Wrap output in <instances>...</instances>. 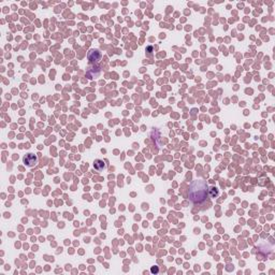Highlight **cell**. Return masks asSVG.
I'll return each instance as SVG.
<instances>
[{"instance_id":"cell-2","label":"cell","mask_w":275,"mask_h":275,"mask_svg":"<svg viewBox=\"0 0 275 275\" xmlns=\"http://www.w3.org/2000/svg\"><path fill=\"white\" fill-rule=\"evenodd\" d=\"M24 162L26 163V166L33 167L38 162V158H37V156H36L35 154L29 153V154H27V155L24 157Z\"/></svg>"},{"instance_id":"cell-4","label":"cell","mask_w":275,"mask_h":275,"mask_svg":"<svg viewBox=\"0 0 275 275\" xmlns=\"http://www.w3.org/2000/svg\"><path fill=\"white\" fill-rule=\"evenodd\" d=\"M94 167H95L96 170H98V171H101L102 169H104L105 164H104V162L102 161V160H96V161L94 162Z\"/></svg>"},{"instance_id":"cell-1","label":"cell","mask_w":275,"mask_h":275,"mask_svg":"<svg viewBox=\"0 0 275 275\" xmlns=\"http://www.w3.org/2000/svg\"><path fill=\"white\" fill-rule=\"evenodd\" d=\"M189 200L194 204H201L208 197V185L205 180H197L190 184L188 190Z\"/></svg>"},{"instance_id":"cell-5","label":"cell","mask_w":275,"mask_h":275,"mask_svg":"<svg viewBox=\"0 0 275 275\" xmlns=\"http://www.w3.org/2000/svg\"><path fill=\"white\" fill-rule=\"evenodd\" d=\"M208 194H210L211 198H215L218 196V189L216 187H212L211 189H208Z\"/></svg>"},{"instance_id":"cell-3","label":"cell","mask_w":275,"mask_h":275,"mask_svg":"<svg viewBox=\"0 0 275 275\" xmlns=\"http://www.w3.org/2000/svg\"><path fill=\"white\" fill-rule=\"evenodd\" d=\"M101 58V54L98 50H91L88 54V59L91 64L93 63H98Z\"/></svg>"},{"instance_id":"cell-6","label":"cell","mask_w":275,"mask_h":275,"mask_svg":"<svg viewBox=\"0 0 275 275\" xmlns=\"http://www.w3.org/2000/svg\"><path fill=\"white\" fill-rule=\"evenodd\" d=\"M157 268H153V270H152V272H157Z\"/></svg>"}]
</instances>
